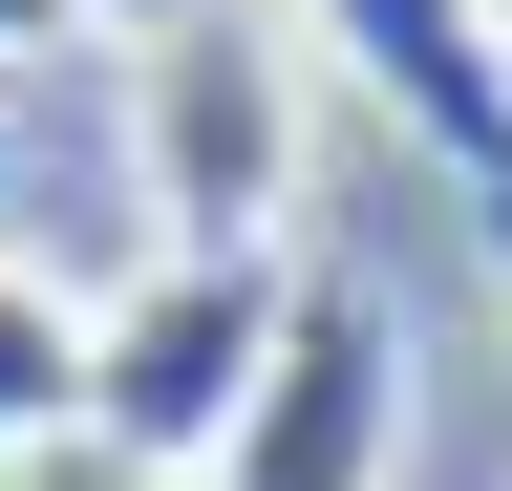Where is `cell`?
I'll use <instances>...</instances> for the list:
<instances>
[{
	"label": "cell",
	"instance_id": "6da1fadb",
	"mask_svg": "<svg viewBox=\"0 0 512 491\" xmlns=\"http://www.w3.org/2000/svg\"><path fill=\"white\" fill-rule=\"evenodd\" d=\"M299 65L320 43L278 0H214V22L128 43V193H150V257H278L299 214Z\"/></svg>",
	"mask_w": 512,
	"mask_h": 491
},
{
	"label": "cell",
	"instance_id": "7a4b0ae2",
	"mask_svg": "<svg viewBox=\"0 0 512 491\" xmlns=\"http://www.w3.org/2000/svg\"><path fill=\"white\" fill-rule=\"evenodd\" d=\"M278 321H299V257H150L128 299H86V427H107L150 491H214L256 363H278Z\"/></svg>",
	"mask_w": 512,
	"mask_h": 491
},
{
	"label": "cell",
	"instance_id": "3957f363",
	"mask_svg": "<svg viewBox=\"0 0 512 491\" xmlns=\"http://www.w3.org/2000/svg\"><path fill=\"white\" fill-rule=\"evenodd\" d=\"M214 491H406V299L384 278H299Z\"/></svg>",
	"mask_w": 512,
	"mask_h": 491
},
{
	"label": "cell",
	"instance_id": "277c9868",
	"mask_svg": "<svg viewBox=\"0 0 512 491\" xmlns=\"http://www.w3.org/2000/svg\"><path fill=\"white\" fill-rule=\"evenodd\" d=\"M278 22L320 43V65H342L384 129H406L448 193H512V43H491V0H278Z\"/></svg>",
	"mask_w": 512,
	"mask_h": 491
},
{
	"label": "cell",
	"instance_id": "5b68a950",
	"mask_svg": "<svg viewBox=\"0 0 512 491\" xmlns=\"http://www.w3.org/2000/svg\"><path fill=\"white\" fill-rule=\"evenodd\" d=\"M86 427V321H64V278L0 257V449H64Z\"/></svg>",
	"mask_w": 512,
	"mask_h": 491
},
{
	"label": "cell",
	"instance_id": "8992f818",
	"mask_svg": "<svg viewBox=\"0 0 512 491\" xmlns=\"http://www.w3.org/2000/svg\"><path fill=\"white\" fill-rule=\"evenodd\" d=\"M0 491H150V470H128L107 427H64V449H0Z\"/></svg>",
	"mask_w": 512,
	"mask_h": 491
},
{
	"label": "cell",
	"instance_id": "52a82bcc",
	"mask_svg": "<svg viewBox=\"0 0 512 491\" xmlns=\"http://www.w3.org/2000/svg\"><path fill=\"white\" fill-rule=\"evenodd\" d=\"M64 22H86V0H0V86H22V65H43Z\"/></svg>",
	"mask_w": 512,
	"mask_h": 491
},
{
	"label": "cell",
	"instance_id": "ba28073f",
	"mask_svg": "<svg viewBox=\"0 0 512 491\" xmlns=\"http://www.w3.org/2000/svg\"><path fill=\"white\" fill-rule=\"evenodd\" d=\"M86 22H107V43H171V22H214V0H86Z\"/></svg>",
	"mask_w": 512,
	"mask_h": 491
},
{
	"label": "cell",
	"instance_id": "9c48e42d",
	"mask_svg": "<svg viewBox=\"0 0 512 491\" xmlns=\"http://www.w3.org/2000/svg\"><path fill=\"white\" fill-rule=\"evenodd\" d=\"M470 257H491V299H512V193H491V214H470Z\"/></svg>",
	"mask_w": 512,
	"mask_h": 491
},
{
	"label": "cell",
	"instance_id": "30bf717a",
	"mask_svg": "<svg viewBox=\"0 0 512 491\" xmlns=\"http://www.w3.org/2000/svg\"><path fill=\"white\" fill-rule=\"evenodd\" d=\"M491 43H512V0H491Z\"/></svg>",
	"mask_w": 512,
	"mask_h": 491
}]
</instances>
